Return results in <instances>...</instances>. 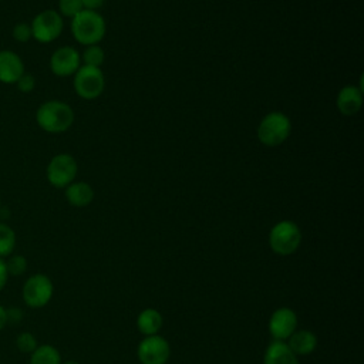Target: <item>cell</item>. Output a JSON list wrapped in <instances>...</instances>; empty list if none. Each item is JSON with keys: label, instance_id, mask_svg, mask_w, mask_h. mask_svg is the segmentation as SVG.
Here are the masks:
<instances>
[{"label": "cell", "instance_id": "obj_1", "mask_svg": "<svg viewBox=\"0 0 364 364\" xmlns=\"http://www.w3.org/2000/svg\"><path fill=\"white\" fill-rule=\"evenodd\" d=\"M36 121L48 134H63L73 125L74 111L67 102L50 100L37 108Z\"/></svg>", "mask_w": 364, "mask_h": 364}, {"label": "cell", "instance_id": "obj_2", "mask_svg": "<svg viewBox=\"0 0 364 364\" xmlns=\"http://www.w3.org/2000/svg\"><path fill=\"white\" fill-rule=\"evenodd\" d=\"M105 20L94 10H81L71 18V33L77 43L82 46L98 44L105 36Z\"/></svg>", "mask_w": 364, "mask_h": 364}, {"label": "cell", "instance_id": "obj_3", "mask_svg": "<svg viewBox=\"0 0 364 364\" xmlns=\"http://www.w3.org/2000/svg\"><path fill=\"white\" fill-rule=\"evenodd\" d=\"M291 132L290 118L280 111L266 114L257 127V139L264 146L282 145Z\"/></svg>", "mask_w": 364, "mask_h": 364}, {"label": "cell", "instance_id": "obj_4", "mask_svg": "<svg viewBox=\"0 0 364 364\" xmlns=\"http://www.w3.org/2000/svg\"><path fill=\"white\" fill-rule=\"evenodd\" d=\"M300 243L301 230L293 220H280L269 232V246L276 255H293Z\"/></svg>", "mask_w": 364, "mask_h": 364}, {"label": "cell", "instance_id": "obj_5", "mask_svg": "<svg viewBox=\"0 0 364 364\" xmlns=\"http://www.w3.org/2000/svg\"><path fill=\"white\" fill-rule=\"evenodd\" d=\"M74 90L82 100L98 98L105 88V78L101 68L81 65L74 74Z\"/></svg>", "mask_w": 364, "mask_h": 364}, {"label": "cell", "instance_id": "obj_6", "mask_svg": "<svg viewBox=\"0 0 364 364\" xmlns=\"http://www.w3.org/2000/svg\"><path fill=\"white\" fill-rule=\"evenodd\" d=\"M23 300L26 306L31 309H41L53 297L54 293V286L53 282L48 276L43 273H36L31 274L23 286Z\"/></svg>", "mask_w": 364, "mask_h": 364}, {"label": "cell", "instance_id": "obj_7", "mask_svg": "<svg viewBox=\"0 0 364 364\" xmlns=\"http://www.w3.org/2000/svg\"><path fill=\"white\" fill-rule=\"evenodd\" d=\"M78 172L77 161L70 154H57L47 165L46 176L54 188H65L74 182Z\"/></svg>", "mask_w": 364, "mask_h": 364}, {"label": "cell", "instance_id": "obj_8", "mask_svg": "<svg viewBox=\"0 0 364 364\" xmlns=\"http://www.w3.org/2000/svg\"><path fill=\"white\" fill-rule=\"evenodd\" d=\"M30 27L33 38L37 40L38 43L47 44L60 37V34L63 33L64 21L58 11L44 10L33 18Z\"/></svg>", "mask_w": 364, "mask_h": 364}, {"label": "cell", "instance_id": "obj_9", "mask_svg": "<svg viewBox=\"0 0 364 364\" xmlns=\"http://www.w3.org/2000/svg\"><path fill=\"white\" fill-rule=\"evenodd\" d=\"M136 355L141 364H166L171 357V346L159 334L145 336L138 344Z\"/></svg>", "mask_w": 364, "mask_h": 364}, {"label": "cell", "instance_id": "obj_10", "mask_svg": "<svg viewBox=\"0 0 364 364\" xmlns=\"http://www.w3.org/2000/svg\"><path fill=\"white\" fill-rule=\"evenodd\" d=\"M81 57L74 47L64 46L57 48L50 57V68L57 77H70L81 67Z\"/></svg>", "mask_w": 364, "mask_h": 364}, {"label": "cell", "instance_id": "obj_11", "mask_svg": "<svg viewBox=\"0 0 364 364\" xmlns=\"http://www.w3.org/2000/svg\"><path fill=\"white\" fill-rule=\"evenodd\" d=\"M297 327V316L289 307H279L274 310L269 318V333L274 340L284 341L289 338Z\"/></svg>", "mask_w": 364, "mask_h": 364}, {"label": "cell", "instance_id": "obj_12", "mask_svg": "<svg viewBox=\"0 0 364 364\" xmlns=\"http://www.w3.org/2000/svg\"><path fill=\"white\" fill-rule=\"evenodd\" d=\"M24 64L20 55L11 50H0V81L4 84H16L24 74Z\"/></svg>", "mask_w": 364, "mask_h": 364}, {"label": "cell", "instance_id": "obj_13", "mask_svg": "<svg viewBox=\"0 0 364 364\" xmlns=\"http://www.w3.org/2000/svg\"><path fill=\"white\" fill-rule=\"evenodd\" d=\"M337 109L343 115H354L363 105V90L355 85H346L337 94Z\"/></svg>", "mask_w": 364, "mask_h": 364}, {"label": "cell", "instance_id": "obj_14", "mask_svg": "<svg viewBox=\"0 0 364 364\" xmlns=\"http://www.w3.org/2000/svg\"><path fill=\"white\" fill-rule=\"evenodd\" d=\"M264 364H299L297 355L290 350L287 343L274 340L272 341L263 355Z\"/></svg>", "mask_w": 364, "mask_h": 364}, {"label": "cell", "instance_id": "obj_15", "mask_svg": "<svg viewBox=\"0 0 364 364\" xmlns=\"http://www.w3.org/2000/svg\"><path fill=\"white\" fill-rule=\"evenodd\" d=\"M65 199L71 206L84 208L88 206L94 199V189L87 182H71L65 186Z\"/></svg>", "mask_w": 364, "mask_h": 364}, {"label": "cell", "instance_id": "obj_16", "mask_svg": "<svg viewBox=\"0 0 364 364\" xmlns=\"http://www.w3.org/2000/svg\"><path fill=\"white\" fill-rule=\"evenodd\" d=\"M317 337L310 330H299L294 331L289 337L287 346L296 355H309L317 348Z\"/></svg>", "mask_w": 364, "mask_h": 364}, {"label": "cell", "instance_id": "obj_17", "mask_svg": "<svg viewBox=\"0 0 364 364\" xmlns=\"http://www.w3.org/2000/svg\"><path fill=\"white\" fill-rule=\"evenodd\" d=\"M162 323V314L155 309H144L136 317V327L144 336L158 334Z\"/></svg>", "mask_w": 364, "mask_h": 364}, {"label": "cell", "instance_id": "obj_18", "mask_svg": "<svg viewBox=\"0 0 364 364\" xmlns=\"http://www.w3.org/2000/svg\"><path fill=\"white\" fill-rule=\"evenodd\" d=\"M30 364H61V355L54 346L41 344L30 354Z\"/></svg>", "mask_w": 364, "mask_h": 364}, {"label": "cell", "instance_id": "obj_19", "mask_svg": "<svg viewBox=\"0 0 364 364\" xmlns=\"http://www.w3.org/2000/svg\"><path fill=\"white\" fill-rule=\"evenodd\" d=\"M16 247V233L14 230L6 225L0 222V257H7L13 253Z\"/></svg>", "mask_w": 364, "mask_h": 364}, {"label": "cell", "instance_id": "obj_20", "mask_svg": "<svg viewBox=\"0 0 364 364\" xmlns=\"http://www.w3.org/2000/svg\"><path fill=\"white\" fill-rule=\"evenodd\" d=\"M104 58H105L104 50L98 44L87 46L85 50L82 51V55H81V60H82L84 65L97 67V68L101 67V64L104 63Z\"/></svg>", "mask_w": 364, "mask_h": 364}, {"label": "cell", "instance_id": "obj_21", "mask_svg": "<svg viewBox=\"0 0 364 364\" xmlns=\"http://www.w3.org/2000/svg\"><path fill=\"white\" fill-rule=\"evenodd\" d=\"M4 262L9 276H21L27 270V259L21 255H13Z\"/></svg>", "mask_w": 364, "mask_h": 364}, {"label": "cell", "instance_id": "obj_22", "mask_svg": "<svg viewBox=\"0 0 364 364\" xmlns=\"http://www.w3.org/2000/svg\"><path fill=\"white\" fill-rule=\"evenodd\" d=\"M16 347H17L21 353L31 354V353L38 347L37 338H36L34 334H31L30 331L20 333V334L16 337Z\"/></svg>", "mask_w": 364, "mask_h": 364}, {"label": "cell", "instance_id": "obj_23", "mask_svg": "<svg viewBox=\"0 0 364 364\" xmlns=\"http://www.w3.org/2000/svg\"><path fill=\"white\" fill-rule=\"evenodd\" d=\"M81 10H84L81 0H58V14L73 18Z\"/></svg>", "mask_w": 364, "mask_h": 364}, {"label": "cell", "instance_id": "obj_24", "mask_svg": "<svg viewBox=\"0 0 364 364\" xmlns=\"http://www.w3.org/2000/svg\"><path fill=\"white\" fill-rule=\"evenodd\" d=\"M11 36H13V38H14L16 41H18V43H26V41H28V40L33 37L30 24H27V23H17V24L13 27V30H11Z\"/></svg>", "mask_w": 364, "mask_h": 364}, {"label": "cell", "instance_id": "obj_25", "mask_svg": "<svg viewBox=\"0 0 364 364\" xmlns=\"http://www.w3.org/2000/svg\"><path fill=\"white\" fill-rule=\"evenodd\" d=\"M17 88L21 91V92H30L34 90L36 87V78L33 77V74L30 73H24L18 80H17Z\"/></svg>", "mask_w": 364, "mask_h": 364}, {"label": "cell", "instance_id": "obj_26", "mask_svg": "<svg viewBox=\"0 0 364 364\" xmlns=\"http://www.w3.org/2000/svg\"><path fill=\"white\" fill-rule=\"evenodd\" d=\"M104 3L105 0H81V4L85 10H94V11H97V9H100Z\"/></svg>", "mask_w": 364, "mask_h": 364}, {"label": "cell", "instance_id": "obj_27", "mask_svg": "<svg viewBox=\"0 0 364 364\" xmlns=\"http://www.w3.org/2000/svg\"><path fill=\"white\" fill-rule=\"evenodd\" d=\"M7 279H9V273H7V269H6V262L0 257V291L6 286Z\"/></svg>", "mask_w": 364, "mask_h": 364}, {"label": "cell", "instance_id": "obj_28", "mask_svg": "<svg viewBox=\"0 0 364 364\" xmlns=\"http://www.w3.org/2000/svg\"><path fill=\"white\" fill-rule=\"evenodd\" d=\"M6 311H7V323H9V321L17 323V321H20V318H21V316H23L21 310L14 309V307H11V309H9V310L6 309Z\"/></svg>", "mask_w": 364, "mask_h": 364}, {"label": "cell", "instance_id": "obj_29", "mask_svg": "<svg viewBox=\"0 0 364 364\" xmlns=\"http://www.w3.org/2000/svg\"><path fill=\"white\" fill-rule=\"evenodd\" d=\"M6 324H7V311H6V309L0 304V331L4 328Z\"/></svg>", "mask_w": 364, "mask_h": 364}, {"label": "cell", "instance_id": "obj_30", "mask_svg": "<svg viewBox=\"0 0 364 364\" xmlns=\"http://www.w3.org/2000/svg\"><path fill=\"white\" fill-rule=\"evenodd\" d=\"M63 364H80V363L75 361V360H68V361H65V363H63Z\"/></svg>", "mask_w": 364, "mask_h": 364}, {"label": "cell", "instance_id": "obj_31", "mask_svg": "<svg viewBox=\"0 0 364 364\" xmlns=\"http://www.w3.org/2000/svg\"><path fill=\"white\" fill-rule=\"evenodd\" d=\"M0 210H1V202H0Z\"/></svg>", "mask_w": 364, "mask_h": 364}]
</instances>
